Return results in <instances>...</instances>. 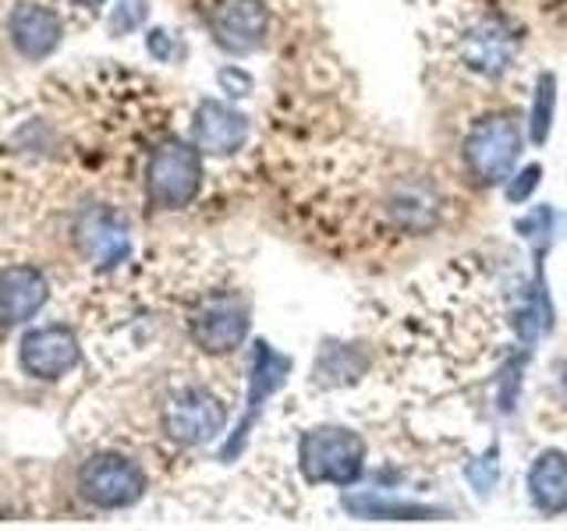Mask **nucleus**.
<instances>
[{"mask_svg": "<svg viewBox=\"0 0 567 531\" xmlns=\"http://www.w3.org/2000/svg\"><path fill=\"white\" fill-rule=\"evenodd\" d=\"M344 507L351 513H359V518H394V521H415V518H433V513H436L430 507L383 500V496H348Z\"/></svg>", "mask_w": 567, "mask_h": 531, "instance_id": "obj_16", "label": "nucleus"}, {"mask_svg": "<svg viewBox=\"0 0 567 531\" xmlns=\"http://www.w3.org/2000/svg\"><path fill=\"white\" fill-rule=\"evenodd\" d=\"M522 156V128L507 114H489L465 138V167L478 185H501Z\"/></svg>", "mask_w": 567, "mask_h": 531, "instance_id": "obj_3", "label": "nucleus"}, {"mask_svg": "<svg viewBox=\"0 0 567 531\" xmlns=\"http://www.w3.org/2000/svg\"><path fill=\"white\" fill-rule=\"evenodd\" d=\"M557 114V79L543 75L539 88H536V106H532V138L543 142L549 135V124H554Z\"/></svg>", "mask_w": 567, "mask_h": 531, "instance_id": "obj_17", "label": "nucleus"}, {"mask_svg": "<svg viewBox=\"0 0 567 531\" xmlns=\"http://www.w3.org/2000/svg\"><path fill=\"white\" fill-rule=\"evenodd\" d=\"M188 330L195 347H203L206 354H230L248 336V309L235 294H217L192 312Z\"/></svg>", "mask_w": 567, "mask_h": 531, "instance_id": "obj_7", "label": "nucleus"}, {"mask_svg": "<svg viewBox=\"0 0 567 531\" xmlns=\"http://www.w3.org/2000/svg\"><path fill=\"white\" fill-rule=\"evenodd\" d=\"M536 185H539V167H528V170L518 174V181H514V185L507 188V195H511L514 202H522L525 195H528L532 188H536Z\"/></svg>", "mask_w": 567, "mask_h": 531, "instance_id": "obj_19", "label": "nucleus"}, {"mask_svg": "<svg viewBox=\"0 0 567 531\" xmlns=\"http://www.w3.org/2000/svg\"><path fill=\"white\" fill-rule=\"evenodd\" d=\"M203 188V153L182 138L159 142L146 170V199L156 209H185Z\"/></svg>", "mask_w": 567, "mask_h": 531, "instance_id": "obj_2", "label": "nucleus"}, {"mask_svg": "<svg viewBox=\"0 0 567 531\" xmlns=\"http://www.w3.org/2000/svg\"><path fill=\"white\" fill-rule=\"evenodd\" d=\"M50 288L35 266H11L0 273V326H22L47 305Z\"/></svg>", "mask_w": 567, "mask_h": 531, "instance_id": "obj_14", "label": "nucleus"}, {"mask_svg": "<svg viewBox=\"0 0 567 531\" xmlns=\"http://www.w3.org/2000/svg\"><path fill=\"white\" fill-rule=\"evenodd\" d=\"M79 492L85 503L100 510H124L135 507L146 496V471L132 457L121 454H96L89 457L79 471Z\"/></svg>", "mask_w": 567, "mask_h": 531, "instance_id": "obj_4", "label": "nucleus"}, {"mask_svg": "<svg viewBox=\"0 0 567 531\" xmlns=\"http://www.w3.org/2000/svg\"><path fill=\"white\" fill-rule=\"evenodd\" d=\"M383 217L404 235H425L443 217V191L422 174H404L386 188Z\"/></svg>", "mask_w": 567, "mask_h": 531, "instance_id": "obj_6", "label": "nucleus"}, {"mask_svg": "<svg viewBox=\"0 0 567 531\" xmlns=\"http://www.w3.org/2000/svg\"><path fill=\"white\" fill-rule=\"evenodd\" d=\"M298 465L309 482L351 486L362 478L365 468V442L359 433L344 425H319L309 429L298 442Z\"/></svg>", "mask_w": 567, "mask_h": 531, "instance_id": "obj_1", "label": "nucleus"}, {"mask_svg": "<svg viewBox=\"0 0 567 531\" xmlns=\"http://www.w3.org/2000/svg\"><path fill=\"white\" fill-rule=\"evenodd\" d=\"M564 386H567V365H564Z\"/></svg>", "mask_w": 567, "mask_h": 531, "instance_id": "obj_22", "label": "nucleus"}, {"mask_svg": "<svg viewBox=\"0 0 567 531\" xmlns=\"http://www.w3.org/2000/svg\"><path fill=\"white\" fill-rule=\"evenodd\" d=\"M18 358H22V368L35 379H61L79 365L82 347H79V336L68 326L50 323V326L25 333Z\"/></svg>", "mask_w": 567, "mask_h": 531, "instance_id": "obj_9", "label": "nucleus"}, {"mask_svg": "<svg viewBox=\"0 0 567 531\" xmlns=\"http://www.w3.org/2000/svg\"><path fill=\"white\" fill-rule=\"evenodd\" d=\"M528 496L543 513L567 510V454L546 450L528 468Z\"/></svg>", "mask_w": 567, "mask_h": 531, "instance_id": "obj_15", "label": "nucleus"}, {"mask_svg": "<svg viewBox=\"0 0 567 531\" xmlns=\"http://www.w3.org/2000/svg\"><path fill=\"white\" fill-rule=\"evenodd\" d=\"M248 138V121L235 106L220 100H206L195 111V146L206 156H230L245 146Z\"/></svg>", "mask_w": 567, "mask_h": 531, "instance_id": "obj_13", "label": "nucleus"}, {"mask_svg": "<svg viewBox=\"0 0 567 531\" xmlns=\"http://www.w3.org/2000/svg\"><path fill=\"white\" fill-rule=\"evenodd\" d=\"M75 4H82V8H100L103 0H75Z\"/></svg>", "mask_w": 567, "mask_h": 531, "instance_id": "obj_21", "label": "nucleus"}, {"mask_svg": "<svg viewBox=\"0 0 567 531\" xmlns=\"http://www.w3.org/2000/svg\"><path fill=\"white\" fill-rule=\"evenodd\" d=\"M146 46L156 53L159 61H167V32H159V29H156V32H150V35H146Z\"/></svg>", "mask_w": 567, "mask_h": 531, "instance_id": "obj_20", "label": "nucleus"}, {"mask_svg": "<svg viewBox=\"0 0 567 531\" xmlns=\"http://www.w3.org/2000/svg\"><path fill=\"white\" fill-rule=\"evenodd\" d=\"M227 425V407L203 386H185L164 404V433L182 447H203Z\"/></svg>", "mask_w": 567, "mask_h": 531, "instance_id": "obj_5", "label": "nucleus"}, {"mask_svg": "<svg viewBox=\"0 0 567 531\" xmlns=\"http://www.w3.org/2000/svg\"><path fill=\"white\" fill-rule=\"evenodd\" d=\"M75 241L82 244L85 259H93L103 270H111V266H121L128 259V230L117 220V212H111L106 206H93L85 209L79 223H75Z\"/></svg>", "mask_w": 567, "mask_h": 531, "instance_id": "obj_12", "label": "nucleus"}, {"mask_svg": "<svg viewBox=\"0 0 567 531\" xmlns=\"http://www.w3.org/2000/svg\"><path fill=\"white\" fill-rule=\"evenodd\" d=\"M146 14H150V0H117V8L111 14V32L114 35L132 32L146 22Z\"/></svg>", "mask_w": 567, "mask_h": 531, "instance_id": "obj_18", "label": "nucleus"}, {"mask_svg": "<svg viewBox=\"0 0 567 531\" xmlns=\"http://www.w3.org/2000/svg\"><path fill=\"white\" fill-rule=\"evenodd\" d=\"M206 22L217 46H224L227 53H252L266 40L270 14H266L262 0H217Z\"/></svg>", "mask_w": 567, "mask_h": 531, "instance_id": "obj_8", "label": "nucleus"}, {"mask_svg": "<svg viewBox=\"0 0 567 531\" xmlns=\"http://www.w3.org/2000/svg\"><path fill=\"white\" fill-rule=\"evenodd\" d=\"M514 50H518V43H514L511 29L496 22V18H483L461 35V61H465L468 71L486 79L504 75L514 61Z\"/></svg>", "mask_w": 567, "mask_h": 531, "instance_id": "obj_11", "label": "nucleus"}, {"mask_svg": "<svg viewBox=\"0 0 567 531\" xmlns=\"http://www.w3.org/2000/svg\"><path fill=\"white\" fill-rule=\"evenodd\" d=\"M8 32L14 50L22 53L25 61H43L64 40V25L58 11H50L47 4H35V0H22L14 4L11 18H8Z\"/></svg>", "mask_w": 567, "mask_h": 531, "instance_id": "obj_10", "label": "nucleus"}]
</instances>
